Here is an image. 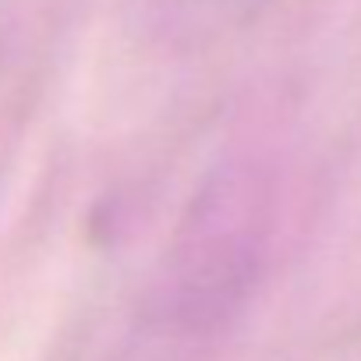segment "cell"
Returning a JSON list of instances; mask_svg holds the SVG:
<instances>
[]
</instances>
